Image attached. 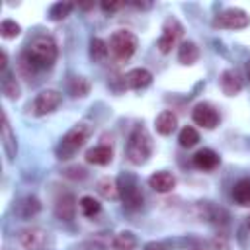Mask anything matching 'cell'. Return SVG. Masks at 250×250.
I'll return each mask as SVG.
<instances>
[{"label":"cell","instance_id":"6da1fadb","mask_svg":"<svg viewBox=\"0 0 250 250\" xmlns=\"http://www.w3.org/2000/svg\"><path fill=\"white\" fill-rule=\"evenodd\" d=\"M59 55L57 43L49 35H35L23 49L21 55V68H29L31 72L47 70L55 64Z\"/></svg>","mask_w":250,"mask_h":250},{"label":"cell","instance_id":"7a4b0ae2","mask_svg":"<svg viewBox=\"0 0 250 250\" xmlns=\"http://www.w3.org/2000/svg\"><path fill=\"white\" fill-rule=\"evenodd\" d=\"M152 154V137L143 125H135L127 139V158L131 164H145Z\"/></svg>","mask_w":250,"mask_h":250},{"label":"cell","instance_id":"3957f363","mask_svg":"<svg viewBox=\"0 0 250 250\" xmlns=\"http://www.w3.org/2000/svg\"><path fill=\"white\" fill-rule=\"evenodd\" d=\"M88 137H90V125L88 123H78L72 129H68L64 133V137L61 139L59 146H57L59 158H62V160L72 158L84 146V143L88 141Z\"/></svg>","mask_w":250,"mask_h":250},{"label":"cell","instance_id":"277c9868","mask_svg":"<svg viewBox=\"0 0 250 250\" xmlns=\"http://www.w3.org/2000/svg\"><path fill=\"white\" fill-rule=\"evenodd\" d=\"M139 47V39L129 29H117L109 37V53L117 62L129 61Z\"/></svg>","mask_w":250,"mask_h":250},{"label":"cell","instance_id":"5b68a950","mask_svg":"<svg viewBox=\"0 0 250 250\" xmlns=\"http://www.w3.org/2000/svg\"><path fill=\"white\" fill-rule=\"evenodd\" d=\"M117 188H119V197L123 199V205L127 209H139L143 205V191H141V186L133 174L119 176Z\"/></svg>","mask_w":250,"mask_h":250},{"label":"cell","instance_id":"8992f818","mask_svg":"<svg viewBox=\"0 0 250 250\" xmlns=\"http://www.w3.org/2000/svg\"><path fill=\"white\" fill-rule=\"evenodd\" d=\"M250 23V16L240 8H227L213 18V27L219 29H244Z\"/></svg>","mask_w":250,"mask_h":250},{"label":"cell","instance_id":"52a82bcc","mask_svg":"<svg viewBox=\"0 0 250 250\" xmlns=\"http://www.w3.org/2000/svg\"><path fill=\"white\" fill-rule=\"evenodd\" d=\"M182 33H184L182 23H180L176 18H168V20L164 21V25H162V33H160V37H158V41H156L158 51L164 53V55L170 53V51L178 45Z\"/></svg>","mask_w":250,"mask_h":250},{"label":"cell","instance_id":"ba28073f","mask_svg":"<svg viewBox=\"0 0 250 250\" xmlns=\"http://www.w3.org/2000/svg\"><path fill=\"white\" fill-rule=\"evenodd\" d=\"M62 102L61 92L57 90H43L35 96L33 100V113L35 115H47L51 111H55Z\"/></svg>","mask_w":250,"mask_h":250},{"label":"cell","instance_id":"9c48e42d","mask_svg":"<svg viewBox=\"0 0 250 250\" xmlns=\"http://www.w3.org/2000/svg\"><path fill=\"white\" fill-rule=\"evenodd\" d=\"M191 117H193V123L203 129H215L219 125V113L209 104H197L191 111Z\"/></svg>","mask_w":250,"mask_h":250},{"label":"cell","instance_id":"30bf717a","mask_svg":"<svg viewBox=\"0 0 250 250\" xmlns=\"http://www.w3.org/2000/svg\"><path fill=\"white\" fill-rule=\"evenodd\" d=\"M20 242L25 250H43L47 246V232L39 227L20 230Z\"/></svg>","mask_w":250,"mask_h":250},{"label":"cell","instance_id":"8fae6325","mask_svg":"<svg viewBox=\"0 0 250 250\" xmlns=\"http://www.w3.org/2000/svg\"><path fill=\"white\" fill-rule=\"evenodd\" d=\"M150 82H152V74L146 68H133L123 76V84L131 90H143L150 86Z\"/></svg>","mask_w":250,"mask_h":250},{"label":"cell","instance_id":"7c38bea8","mask_svg":"<svg viewBox=\"0 0 250 250\" xmlns=\"http://www.w3.org/2000/svg\"><path fill=\"white\" fill-rule=\"evenodd\" d=\"M221 164V158L219 154L213 150V148H201L193 154V166L199 168V170H205V172H211L215 170L217 166Z\"/></svg>","mask_w":250,"mask_h":250},{"label":"cell","instance_id":"4fadbf2b","mask_svg":"<svg viewBox=\"0 0 250 250\" xmlns=\"http://www.w3.org/2000/svg\"><path fill=\"white\" fill-rule=\"evenodd\" d=\"M219 84H221L223 94H227V96H236V94L242 90V78H240V74H238L236 70H232V68H229V70H225V72L221 74Z\"/></svg>","mask_w":250,"mask_h":250},{"label":"cell","instance_id":"5bb4252c","mask_svg":"<svg viewBox=\"0 0 250 250\" xmlns=\"http://www.w3.org/2000/svg\"><path fill=\"white\" fill-rule=\"evenodd\" d=\"M148 186L158 193H168V191H172L176 188V178H174V174L160 170V172H154L148 178Z\"/></svg>","mask_w":250,"mask_h":250},{"label":"cell","instance_id":"9a60e30c","mask_svg":"<svg viewBox=\"0 0 250 250\" xmlns=\"http://www.w3.org/2000/svg\"><path fill=\"white\" fill-rule=\"evenodd\" d=\"M113 158V148L107 145H96L86 152V162L96 164V166H105Z\"/></svg>","mask_w":250,"mask_h":250},{"label":"cell","instance_id":"2e32d148","mask_svg":"<svg viewBox=\"0 0 250 250\" xmlns=\"http://www.w3.org/2000/svg\"><path fill=\"white\" fill-rule=\"evenodd\" d=\"M74 211H76V199L72 193H64L57 199L55 203V215L61 219V221H70L74 217Z\"/></svg>","mask_w":250,"mask_h":250},{"label":"cell","instance_id":"e0dca14e","mask_svg":"<svg viewBox=\"0 0 250 250\" xmlns=\"http://www.w3.org/2000/svg\"><path fill=\"white\" fill-rule=\"evenodd\" d=\"M2 146H4V150L8 154V160H14L16 150H18V145H16V137L12 133V127H10V121H8L6 111H2Z\"/></svg>","mask_w":250,"mask_h":250},{"label":"cell","instance_id":"ac0fdd59","mask_svg":"<svg viewBox=\"0 0 250 250\" xmlns=\"http://www.w3.org/2000/svg\"><path fill=\"white\" fill-rule=\"evenodd\" d=\"M232 199L240 207H250V178H240L232 186Z\"/></svg>","mask_w":250,"mask_h":250},{"label":"cell","instance_id":"d6986e66","mask_svg":"<svg viewBox=\"0 0 250 250\" xmlns=\"http://www.w3.org/2000/svg\"><path fill=\"white\" fill-rule=\"evenodd\" d=\"M176 125H178V117H176L174 111L164 109V111H160L156 115V131L160 135H170L176 129Z\"/></svg>","mask_w":250,"mask_h":250},{"label":"cell","instance_id":"ffe728a7","mask_svg":"<svg viewBox=\"0 0 250 250\" xmlns=\"http://www.w3.org/2000/svg\"><path fill=\"white\" fill-rule=\"evenodd\" d=\"M109 55V43L104 41L102 37H92L90 41V57L94 62H104Z\"/></svg>","mask_w":250,"mask_h":250},{"label":"cell","instance_id":"44dd1931","mask_svg":"<svg viewBox=\"0 0 250 250\" xmlns=\"http://www.w3.org/2000/svg\"><path fill=\"white\" fill-rule=\"evenodd\" d=\"M199 59V49L193 41H184L178 49V61L182 64H193Z\"/></svg>","mask_w":250,"mask_h":250},{"label":"cell","instance_id":"7402d4cb","mask_svg":"<svg viewBox=\"0 0 250 250\" xmlns=\"http://www.w3.org/2000/svg\"><path fill=\"white\" fill-rule=\"evenodd\" d=\"M39 209H41V203H39V199L33 197V195H27V197H23V199L18 203V215L23 217V219H29V217L37 215Z\"/></svg>","mask_w":250,"mask_h":250},{"label":"cell","instance_id":"603a6c76","mask_svg":"<svg viewBox=\"0 0 250 250\" xmlns=\"http://www.w3.org/2000/svg\"><path fill=\"white\" fill-rule=\"evenodd\" d=\"M98 191H100V195L105 197V199H117V197H119L117 182L111 180V178H102V180H98Z\"/></svg>","mask_w":250,"mask_h":250},{"label":"cell","instance_id":"cb8c5ba5","mask_svg":"<svg viewBox=\"0 0 250 250\" xmlns=\"http://www.w3.org/2000/svg\"><path fill=\"white\" fill-rule=\"evenodd\" d=\"M111 246H113V250H135L137 248V238H135L133 232L123 230V232H119L113 238V244Z\"/></svg>","mask_w":250,"mask_h":250},{"label":"cell","instance_id":"d4e9b609","mask_svg":"<svg viewBox=\"0 0 250 250\" xmlns=\"http://www.w3.org/2000/svg\"><path fill=\"white\" fill-rule=\"evenodd\" d=\"M68 92L74 98H84L90 92V82L84 76H72L68 82Z\"/></svg>","mask_w":250,"mask_h":250},{"label":"cell","instance_id":"484cf974","mask_svg":"<svg viewBox=\"0 0 250 250\" xmlns=\"http://www.w3.org/2000/svg\"><path fill=\"white\" fill-rule=\"evenodd\" d=\"M78 207H80V213H82L84 217H94V215H98V213L102 211L100 201L94 199L92 195H84V197H80Z\"/></svg>","mask_w":250,"mask_h":250},{"label":"cell","instance_id":"4316f807","mask_svg":"<svg viewBox=\"0 0 250 250\" xmlns=\"http://www.w3.org/2000/svg\"><path fill=\"white\" fill-rule=\"evenodd\" d=\"M178 141H180V145H182L184 148H191V146H195V145H197V141H199V133L195 131V127L186 125V127L180 131Z\"/></svg>","mask_w":250,"mask_h":250},{"label":"cell","instance_id":"83f0119b","mask_svg":"<svg viewBox=\"0 0 250 250\" xmlns=\"http://www.w3.org/2000/svg\"><path fill=\"white\" fill-rule=\"evenodd\" d=\"M2 90L6 94L8 100H16L20 96V86L16 82V78L10 74V72H4V78H2Z\"/></svg>","mask_w":250,"mask_h":250},{"label":"cell","instance_id":"f1b7e54d","mask_svg":"<svg viewBox=\"0 0 250 250\" xmlns=\"http://www.w3.org/2000/svg\"><path fill=\"white\" fill-rule=\"evenodd\" d=\"M72 8H74V4H70V2H57V4L51 6L49 16H51V20L59 21V20H64L72 12Z\"/></svg>","mask_w":250,"mask_h":250},{"label":"cell","instance_id":"f546056e","mask_svg":"<svg viewBox=\"0 0 250 250\" xmlns=\"http://www.w3.org/2000/svg\"><path fill=\"white\" fill-rule=\"evenodd\" d=\"M20 31H21V27H20L14 20H4V21L0 23V33H2L4 39H12V37L20 35Z\"/></svg>","mask_w":250,"mask_h":250},{"label":"cell","instance_id":"4dcf8cb0","mask_svg":"<svg viewBox=\"0 0 250 250\" xmlns=\"http://www.w3.org/2000/svg\"><path fill=\"white\" fill-rule=\"evenodd\" d=\"M123 6H125V2H102V4H100V8H102L105 14L117 12V10H121Z\"/></svg>","mask_w":250,"mask_h":250},{"label":"cell","instance_id":"1f68e13d","mask_svg":"<svg viewBox=\"0 0 250 250\" xmlns=\"http://www.w3.org/2000/svg\"><path fill=\"white\" fill-rule=\"evenodd\" d=\"M6 66H8V55H6V51L2 49V51H0V70H2V74L6 72Z\"/></svg>","mask_w":250,"mask_h":250},{"label":"cell","instance_id":"d6a6232c","mask_svg":"<svg viewBox=\"0 0 250 250\" xmlns=\"http://www.w3.org/2000/svg\"><path fill=\"white\" fill-rule=\"evenodd\" d=\"M143 250H166V246L162 242H148V244H145Z\"/></svg>","mask_w":250,"mask_h":250},{"label":"cell","instance_id":"836d02e7","mask_svg":"<svg viewBox=\"0 0 250 250\" xmlns=\"http://www.w3.org/2000/svg\"><path fill=\"white\" fill-rule=\"evenodd\" d=\"M248 78H250V61H248Z\"/></svg>","mask_w":250,"mask_h":250},{"label":"cell","instance_id":"e575fe53","mask_svg":"<svg viewBox=\"0 0 250 250\" xmlns=\"http://www.w3.org/2000/svg\"><path fill=\"white\" fill-rule=\"evenodd\" d=\"M246 223H248V229H250V217H248V221H246Z\"/></svg>","mask_w":250,"mask_h":250}]
</instances>
